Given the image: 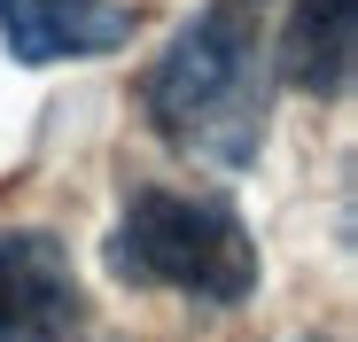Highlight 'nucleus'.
Returning a JSON list of instances; mask_svg holds the SVG:
<instances>
[{"mask_svg": "<svg viewBox=\"0 0 358 342\" xmlns=\"http://www.w3.org/2000/svg\"><path fill=\"white\" fill-rule=\"evenodd\" d=\"M148 117L179 156H203L218 171H242L265 148V47L242 0H210L195 24L156 54Z\"/></svg>", "mask_w": 358, "mask_h": 342, "instance_id": "1", "label": "nucleus"}, {"mask_svg": "<svg viewBox=\"0 0 358 342\" xmlns=\"http://www.w3.org/2000/svg\"><path fill=\"white\" fill-rule=\"evenodd\" d=\"M109 272L125 288H171L195 304H242L257 288V241L234 202L218 195H171V187H133L109 225Z\"/></svg>", "mask_w": 358, "mask_h": 342, "instance_id": "2", "label": "nucleus"}, {"mask_svg": "<svg viewBox=\"0 0 358 342\" xmlns=\"http://www.w3.org/2000/svg\"><path fill=\"white\" fill-rule=\"evenodd\" d=\"M78 311L86 296L71 241L47 225H8L0 234V342H71Z\"/></svg>", "mask_w": 358, "mask_h": 342, "instance_id": "3", "label": "nucleus"}, {"mask_svg": "<svg viewBox=\"0 0 358 342\" xmlns=\"http://www.w3.org/2000/svg\"><path fill=\"white\" fill-rule=\"evenodd\" d=\"M133 31H141V16L125 0H0V39L24 70L117 54Z\"/></svg>", "mask_w": 358, "mask_h": 342, "instance_id": "4", "label": "nucleus"}, {"mask_svg": "<svg viewBox=\"0 0 358 342\" xmlns=\"http://www.w3.org/2000/svg\"><path fill=\"white\" fill-rule=\"evenodd\" d=\"M350 54H358V0H296L280 24V86L335 101L350 86Z\"/></svg>", "mask_w": 358, "mask_h": 342, "instance_id": "5", "label": "nucleus"}]
</instances>
